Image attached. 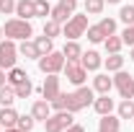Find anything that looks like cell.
Masks as SVG:
<instances>
[{
	"mask_svg": "<svg viewBox=\"0 0 134 132\" xmlns=\"http://www.w3.org/2000/svg\"><path fill=\"white\" fill-rule=\"evenodd\" d=\"M93 88H88V85H77V91H72V93H59L54 101H49L52 109L54 111H62V109H67V111H83V109H88L90 104H93Z\"/></svg>",
	"mask_w": 134,
	"mask_h": 132,
	"instance_id": "1",
	"label": "cell"
},
{
	"mask_svg": "<svg viewBox=\"0 0 134 132\" xmlns=\"http://www.w3.org/2000/svg\"><path fill=\"white\" fill-rule=\"evenodd\" d=\"M3 34L8 36V39H13V42H23V39H29L34 34V26L26 21V18H10V21H5V26H3Z\"/></svg>",
	"mask_w": 134,
	"mask_h": 132,
	"instance_id": "2",
	"label": "cell"
},
{
	"mask_svg": "<svg viewBox=\"0 0 134 132\" xmlns=\"http://www.w3.org/2000/svg\"><path fill=\"white\" fill-rule=\"evenodd\" d=\"M39 70L44 75H57L59 70H65V54L62 52H54V49L49 54H41L39 57Z\"/></svg>",
	"mask_w": 134,
	"mask_h": 132,
	"instance_id": "3",
	"label": "cell"
},
{
	"mask_svg": "<svg viewBox=\"0 0 134 132\" xmlns=\"http://www.w3.org/2000/svg\"><path fill=\"white\" fill-rule=\"evenodd\" d=\"M70 124H75V116H72V111H67V109L54 111V114H49V119H44L47 132H65Z\"/></svg>",
	"mask_w": 134,
	"mask_h": 132,
	"instance_id": "4",
	"label": "cell"
},
{
	"mask_svg": "<svg viewBox=\"0 0 134 132\" xmlns=\"http://www.w3.org/2000/svg\"><path fill=\"white\" fill-rule=\"evenodd\" d=\"M85 31H88V13H83V16H70V21L62 26L65 39H77Z\"/></svg>",
	"mask_w": 134,
	"mask_h": 132,
	"instance_id": "5",
	"label": "cell"
},
{
	"mask_svg": "<svg viewBox=\"0 0 134 132\" xmlns=\"http://www.w3.org/2000/svg\"><path fill=\"white\" fill-rule=\"evenodd\" d=\"M18 54V47L13 39H5V42H0V67L3 70H10V67H16V57Z\"/></svg>",
	"mask_w": 134,
	"mask_h": 132,
	"instance_id": "6",
	"label": "cell"
},
{
	"mask_svg": "<svg viewBox=\"0 0 134 132\" xmlns=\"http://www.w3.org/2000/svg\"><path fill=\"white\" fill-rule=\"evenodd\" d=\"M114 85H116V91H119L121 99H134V75L124 73V70H116Z\"/></svg>",
	"mask_w": 134,
	"mask_h": 132,
	"instance_id": "7",
	"label": "cell"
},
{
	"mask_svg": "<svg viewBox=\"0 0 134 132\" xmlns=\"http://www.w3.org/2000/svg\"><path fill=\"white\" fill-rule=\"evenodd\" d=\"M65 75L72 85H83L85 78H88V70H85L80 62H65Z\"/></svg>",
	"mask_w": 134,
	"mask_h": 132,
	"instance_id": "8",
	"label": "cell"
},
{
	"mask_svg": "<svg viewBox=\"0 0 134 132\" xmlns=\"http://www.w3.org/2000/svg\"><path fill=\"white\" fill-rule=\"evenodd\" d=\"M41 93H44V99L47 101H54L62 91H59V78L57 75H47V80H44V85H41Z\"/></svg>",
	"mask_w": 134,
	"mask_h": 132,
	"instance_id": "9",
	"label": "cell"
},
{
	"mask_svg": "<svg viewBox=\"0 0 134 132\" xmlns=\"http://www.w3.org/2000/svg\"><path fill=\"white\" fill-rule=\"evenodd\" d=\"M62 54L67 57V62H80V57H83V47L77 44V39H67Z\"/></svg>",
	"mask_w": 134,
	"mask_h": 132,
	"instance_id": "10",
	"label": "cell"
},
{
	"mask_svg": "<svg viewBox=\"0 0 134 132\" xmlns=\"http://www.w3.org/2000/svg\"><path fill=\"white\" fill-rule=\"evenodd\" d=\"M98 132H121V122L114 114H103L98 122Z\"/></svg>",
	"mask_w": 134,
	"mask_h": 132,
	"instance_id": "11",
	"label": "cell"
},
{
	"mask_svg": "<svg viewBox=\"0 0 134 132\" xmlns=\"http://www.w3.org/2000/svg\"><path fill=\"white\" fill-rule=\"evenodd\" d=\"M80 65L85 67V70H98L100 65H103V60H100V54L96 49L90 52H83V57H80Z\"/></svg>",
	"mask_w": 134,
	"mask_h": 132,
	"instance_id": "12",
	"label": "cell"
},
{
	"mask_svg": "<svg viewBox=\"0 0 134 132\" xmlns=\"http://www.w3.org/2000/svg\"><path fill=\"white\" fill-rule=\"evenodd\" d=\"M49 114H52V104L47 99L44 101H34V106H31V116L34 119H41V122H44V119H49Z\"/></svg>",
	"mask_w": 134,
	"mask_h": 132,
	"instance_id": "13",
	"label": "cell"
},
{
	"mask_svg": "<svg viewBox=\"0 0 134 132\" xmlns=\"http://www.w3.org/2000/svg\"><path fill=\"white\" fill-rule=\"evenodd\" d=\"M0 124H3L5 130L18 124V111L13 109V106H3V111H0Z\"/></svg>",
	"mask_w": 134,
	"mask_h": 132,
	"instance_id": "14",
	"label": "cell"
},
{
	"mask_svg": "<svg viewBox=\"0 0 134 132\" xmlns=\"http://www.w3.org/2000/svg\"><path fill=\"white\" fill-rule=\"evenodd\" d=\"M93 109H96L100 116H103V114H111V111H114V99H108V93H100V99L93 101Z\"/></svg>",
	"mask_w": 134,
	"mask_h": 132,
	"instance_id": "15",
	"label": "cell"
},
{
	"mask_svg": "<svg viewBox=\"0 0 134 132\" xmlns=\"http://www.w3.org/2000/svg\"><path fill=\"white\" fill-rule=\"evenodd\" d=\"M16 16L18 18H34L36 16V11H34V0H18L16 3Z\"/></svg>",
	"mask_w": 134,
	"mask_h": 132,
	"instance_id": "16",
	"label": "cell"
},
{
	"mask_svg": "<svg viewBox=\"0 0 134 132\" xmlns=\"http://www.w3.org/2000/svg\"><path fill=\"white\" fill-rule=\"evenodd\" d=\"M111 88H114V78H108V75H96V78H93V91L108 93Z\"/></svg>",
	"mask_w": 134,
	"mask_h": 132,
	"instance_id": "17",
	"label": "cell"
},
{
	"mask_svg": "<svg viewBox=\"0 0 134 132\" xmlns=\"http://www.w3.org/2000/svg\"><path fill=\"white\" fill-rule=\"evenodd\" d=\"M18 52H21L26 60H39V57H41V54H39V49H36V44H34V42H29V39H23V42H21Z\"/></svg>",
	"mask_w": 134,
	"mask_h": 132,
	"instance_id": "18",
	"label": "cell"
},
{
	"mask_svg": "<svg viewBox=\"0 0 134 132\" xmlns=\"http://www.w3.org/2000/svg\"><path fill=\"white\" fill-rule=\"evenodd\" d=\"M70 16H72V13L67 11V8L62 5V3H57V5L52 8V13H49V18H54V21H59V23H67V21H70Z\"/></svg>",
	"mask_w": 134,
	"mask_h": 132,
	"instance_id": "19",
	"label": "cell"
},
{
	"mask_svg": "<svg viewBox=\"0 0 134 132\" xmlns=\"http://www.w3.org/2000/svg\"><path fill=\"white\" fill-rule=\"evenodd\" d=\"M119 119H134V99H124L119 104Z\"/></svg>",
	"mask_w": 134,
	"mask_h": 132,
	"instance_id": "20",
	"label": "cell"
},
{
	"mask_svg": "<svg viewBox=\"0 0 134 132\" xmlns=\"http://www.w3.org/2000/svg\"><path fill=\"white\" fill-rule=\"evenodd\" d=\"M13 88H16V99H29V96L34 93V85H31L29 78H26V80H21V83H16Z\"/></svg>",
	"mask_w": 134,
	"mask_h": 132,
	"instance_id": "21",
	"label": "cell"
},
{
	"mask_svg": "<svg viewBox=\"0 0 134 132\" xmlns=\"http://www.w3.org/2000/svg\"><path fill=\"white\" fill-rule=\"evenodd\" d=\"M13 101H16V88L13 85H3L0 88V104L3 106H13Z\"/></svg>",
	"mask_w": 134,
	"mask_h": 132,
	"instance_id": "22",
	"label": "cell"
},
{
	"mask_svg": "<svg viewBox=\"0 0 134 132\" xmlns=\"http://www.w3.org/2000/svg\"><path fill=\"white\" fill-rule=\"evenodd\" d=\"M106 52L108 54H114V52H121V47H124V42H121V36H116V34H111V36H106Z\"/></svg>",
	"mask_w": 134,
	"mask_h": 132,
	"instance_id": "23",
	"label": "cell"
},
{
	"mask_svg": "<svg viewBox=\"0 0 134 132\" xmlns=\"http://www.w3.org/2000/svg\"><path fill=\"white\" fill-rule=\"evenodd\" d=\"M106 67H108V73H116V70H121V67H124V57H121L119 52L108 54V57H106Z\"/></svg>",
	"mask_w": 134,
	"mask_h": 132,
	"instance_id": "24",
	"label": "cell"
},
{
	"mask_svg": "<svg viewBox=\"0 0 134 132\" xmlns=\"http://www.w3.org/2000/svg\"><path fill=\"white\" fill-rule=\"evenodd\" d=\"M103 5H106V0H85V13L88 16H100Z\"/></svg>",
	"mask_w": 134,
	"mask_h": 132,
	"instance_id": "25",
	"label": "cell"
},
{
	"mask_svg": "<svg viewBox=\"0 0 134 132\" xmlns=\"http://www.w3.org/2000/svg\"><path fill=\"white\" fill-rule=\"evenodd\" d=\"M59 31H62V23H59V21H54V18H49V21L44 23V36H49V39H54V36H59Z\"/></svg>",
	"mask_w": 134,
	"mask_h": 132,
	"instance_id": "26",
	"label": "cell"
},
{
	"mask_svg": "<svg viewBox=\"0 0 134 132\" xmlns=\"http://www.w3.org/2000/svg\"><path fill=\"white\" fill-rule=\"evenodd\" d=\"M88 42H93V44H100V42H106V34L100 31V26H88Z\"/></svg>",
	"mask_w": 134,
	"mask_h": 132,
	"instance_id": "27",
	"label": "cell"
},
{
	"mask_svg": "<svg viewBox=\"0 0 134 132\" xmlns=\"http://www.w3.org/2000/svg\"><path fill=\"white\" fill-rule=\"evenodd\" d=\"M34 11H36V16H39V18H47L52 13L49 0H34Z\"/></svg>",
	"mask_w": 134,
	"mask_h": 132,
	"instance_id": "28",
	"label": "cell"
},
{
	"mask_svg": "<svg viewBox=\"0 0 134 132\" xmlns=\"http://www.w3.org/2000/svg\"><path fill=\"white\" fill-rule=\"evenodd\" d=\"M34 124H36V119H34L31 114H29V116H26V114H23V116L18 114V124H16V127H18L21 132H31V130H34Z\"/></svg>",
	"mask_w": 134,
	"mask_h": 132,
	"instance_id": "29",
	"label": "cell"
},
{
	"mask_svg": "<svg viewBox=\"0 0 134 132\" xmlns=\"http://www.w3.org/2000/svg\"><path fill=\"white\" fill-rule=\"evenodd\" d=\"M36 49H39V54H49L52 52V39L49 36H36Z\"/></svg>",
	"mask_w": 134,
	"mask_h": 132,
	"instance_id": "30",
	"label": "cell"
},
{
	"mask_svg": "<svg viewBox=\"0 0 134 132\" xmlns=\"http://www.w3.org/2000/svg\"><path fill=\"white\" fill-rule=\"evenodd\" d=\"M29 75L21 70V67H10L8 70V80H10V85H16V83H21V80H26Z\"/></svg>",
	"mask_w": 134,
	"mask_h": 132,
	"instance_id": "31",
	"label": "cell"
},
{
	"mask_svg": "<svg viewBox=\"0 0 134 132\" xmlns=\"http://www.w3.org/2000/svg\"><path fill=\"white\" fill-rule=\"evenodd\" d=\"M100 31L106 34V36H111V34H116V21L114 18H100Z\"/></svg>",
	"mask_w": 134,
	"mask_h": 132,
	"instance_id": "32",
	"label": "cell"
},
{
	"mask_svg": "<svg viewBox=\"0 0 134 132\" xmlns=\"http://www.w3.org/2000/svg\"><path fill=\"white\" fill-rule=\"evenodd\" d=\"M119 18H121L126 26H132V23H134V5H124L121 13H119Z\"/></svg>",
	"mask_w": 134,
	"mask_h": 132,
	"instance_id": "33",
	"label": "cell"
},
{
	"mask_svg": "<svg viewBox=\"0 0 134 132\" xmlns=\"http://www.w3.org/2000/svg\"><path fill=\"white\" fill-rule=\"evenodd\" d=\"M13 11H16V0H0V13L10 16Z\"/></svg>",
	"mask_w": 134,
	"mask_h": 132,
	"instance_id": "34",
	"label": "cell"
},
{
	"mask_svg": "<svg viewBox=\"0 0 134 132\" xmlns=\"http://www.w3.org/2000/svg\"><path fill=\"white\" fill-rule=\"evenodd\" d=\"M121 42H124V44H134V23L124 29V34H121Z\"/></svg>",
	"mask_w": 134,
	"mask_h": 132,
	"instance_id": "35",
	"label": "cell"
},
{
	"mask_svg": "<svg viewBox=\"0 0 134 132\" xmlns=\"http://www.w3.org/2000/svg\"><path fill=\"white\" fill-rule=\"evenodd\" d=\"M59 3L65 5V8L70 11V13H75V8H77V0H59Z\"/></svg>",
	"mask_w": 134,
	"mask_h": 132,
	"instance_id": "36",
	"label": "cell"
},
{
	"mask_svg": "<svg viewBox=\"0 0 134 132\" xmlns=\"http://www.w3.org/2000/svg\"><path fill=\"white\" fill-rule=\"evenodd\" d=\"M65 132H85V127H83V124H70Z\"/></svg>",
	"mask_w": 134,
	"mask_h": 132,
	"instance_id": "37",
	"label": "cell"
},
{
	"mask_svg": "<svg viewBox=\"0 0 134 132\" xmlns=\"http://www.w3.org/2000/svg\"><path fill=\"white\" fill-rule=\"evenodd\" d=\"M5 80H8V75H5V70H3V67H0V88H3V85H5Z\"/></svg>",
	"mask_w": 134,
	"mask_h": 132,
	"instance_id": "38",
	"label": "cell"
},
{
	"mask_svg": "<svg viewBox=\"0 0 134 132\" xmlns=\"http://www.w3.org/2000/svg\"><path fill=\"white\" fill-rule=\"evenodd\" d=\"M5 132H21V130H18V127H8Z\"/></svg>",
	"mask_w": 134,
	"mask_h": 132,
	"instance_id": "39",
	"label": "cell"
},
{
	"mask_svg": "<svg viewBox=\"0 0 134 132\" xmlns=\"http://www.w3.org/2000/svg\"><path fill=\"white\" fill-rule=\"evenodd\" d=\"M129 57H132V62H134V44H132V52H129Z\"/></svg>",
	"mask_w": 134,
	"mask_h": 132,
	"instance_id": "40",
	"label": "cell"
},
{
	"mask_svg": "<svg viewBox=\"0 0 134 132\" xmlns=\"http://www.w3.org/2000/svg\"><path fill=\"white\" fill-rule=\"evenodd\" d=\"M0 42H3V26H0Z\"/></svg>",
	"mask_w": 134,
	"mask_h": 132,
	"instance_id": "41",
	"label": "cell"
},
{
	"mask_svg": "<svg viewBox=\"0 0 134 132\" xmlns=\"http://www.w3.org/2000/svg\"><path fill=\"white\" fill-rule=\"evenodd\" d=\"M106 3H121V0H106Z\"/></svg>",
	"mask_w": 134,
	"mask_h": 132,
	"instance_id": "42",
	"label": "cell"
},
{
	"mask_svg": "<svg viewBox=\"0 0 134 132\" xmlns=\"http://www.w3.org/2000/svg\"><path fill=\"white\" fill-rule=\"evenodd\" d=\"M0 127H3V124H0Z\"/></svg>",
	"mask_w": 134,
	"mask_h": 132,
	"instance_id": "43",
	"label": "cell"
}]
</instances>
